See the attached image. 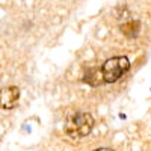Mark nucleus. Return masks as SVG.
<instances>
[{"instance_id": "nucleus-1", "label": "nucleus", "mask_w": 151, "mask_h": 151, "mask_svg": "<svg viewBox=\"0 0 151 151\" xmlns=\"http://www.w3.org/2000/svg\"><path fill=\"white\" fill-rule=\"evenodd\" d=\"M92 129H94V118L88 112L74 113L65 122V133L71 139H82V137L89 134Z\"/></svg>"}, {"instance_id": "nucleus-3", "label": "nucleus", "mask_w": 151, "mask_h": 151, "mask_svg": "<svg viewBox=\"0 0 151 151\" xmlns=\"http://www.w3.org/2000/svg\"><path fill=\"white\" fill-rule=\"evenodd\" d=\"M20 100V89L17 86H8L0 89V107L11 110L18 104Z\"/></svg>"}, {"instance_id": "nucleus-4", "label": "nucleus", "mask_w": 151, "mask_h": 151, "mask_svg": "<svg viewBox=\"0 0 151 151\" xmlns=\"http://www.w3.org/2000/svg\"><path fill=\"white\" fill-rule=\"evenodd\" d=\"M83 80L86 83H89L92 86H98L104 82L103 79V73H101V68H91V71H88L85 76H83Z\"/></svg>"}, {"instance_id": "nucleus-2", "label": "nucleus", "mask_w": 151, "mask_h": 151, "mask_svg": "<svg viewBox=\"0 0 151 151\" xmlns=\"http://www.w3.org/2000/svg\"><path fill=\"white\" fill-rule=\"evenodd\" d=\"M129 68H130V60L125 56L110 58L101 67L103 79H104L106 83H113V82L119 80L122 76L129 71Z\"/></svg>"}, {"instance_id": "nucleus-5", "label": "nucleus", "mask_w": 151, "mask_h": 151, "mask_svg": "<svg viewBox=\"0 0 151 151\" xmlns=\"http://www.w3.org/2000/svg\"><path fill=\"white\" fill-rule=\"evenodd\" d=\"M121 32L125 35V36H129V38H134L139 35V30H141V24L137 20H132V21H127V23H124L121 24Z\"/></svg>"}, {"instance_id": "nucleus-6", "label": "nucleus", "mask_w": 151, "mask_h": 151, "mask_svg": "<svg viewBox=\"0 0 151 151\" xmlns=\"http://www.w3.org/2000/svg\"><path fill=\"white\" fill-rule=\"evenodd\" d=\"M95 151H113V150H110V148H98Z\"/></svg>"}]
</instances>
